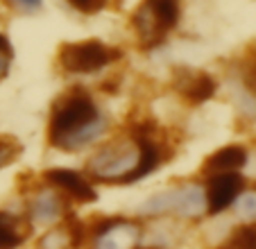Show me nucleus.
<instances>
[{"label":"nucleus","mask_w":256,"mask_h":249,"mask_svg":"<svg viewBox=\"0 0 256 249\" xmlns=\"http://www.w3.org/2000/svg\"><path fill=\"white\" fill-rule=\"evenodd\" d=\"M164 161V150L148 130H134L104 143L86 161V174L98 184L122 186L154 172Z\"/></svg>","instance_id":"1"},{"label":"nucleus","mask_w":256,"mask_h":249,"mask_svg":"<svg viewBox=\"0 0 256 249\" xmlns=\"http://www.w3.org/2000/svg\"><path fill=\"white\" fill-rule=\"evenodd\" d=\"M109 122L86 88H70L52 104L48 120V140L64 152H78L96 143Z\"/></svg>","instance_id":"2"},{"label":"nucleus","mask_w":256,"mask_h":249,"mask_svg":"<svg viewBox=\"0 0 256 249\" xmlns=\"http://www.w3.org/2000/svg\"><path fill=\"white\" fill-rule=\"evenodd\" d=\"M138 213L145 218L177 216V218H184V220H195V218L208 213L206 186L195 182H186V184H179V186L166 188V190L148 197L140 204Z\"/></svg>","instance_id":"3"},{"label":"nucleus","mask_w":256,"mask_h":249,"mask_svg":"<svg viewBox=\"0 0 256 249\" xmlns=\"http://www.w3.org/2000/svg\"><path fill=\"white\" fill-rule=\"evenodd\" d=\"M179 16L182 0H143L132 16V28L145 48H154L177 28Z\"/></svg>","instance_id":"4"},{"label":"nucleus","mask_w":256,"mask_h":249,"mask_svg":"<svg viewBox=\"0 0 256 249\" xmlns=\"http://www.w3.org/2000/svg\"><path fill=\"white\" fill-rule=\"evenodd\" d=\"M122 57L118 48L104 46L98 38L62 44L57 50V66L68 75H96Z\"/></svg>","instance_id":"5"},{"label":"nucleus","mask_w":256,"mask_h":249,"mask_svg":"<svg viewBox=\"0 0 256 249\" xmlns=\"http://www.w3.org/2000/svg\"><path fill=\"white\" fill-rule=\"evenodd\" d=\"M140 236L143 229L138 222L125 218H102L88 226L91 249H138Z\"/></svg>","instance_id":"6"},{"label":"nucleus","mask_w":256,"mask_h":249,"mask_svg":"<svg viewBox=\"0 0 256 249\" xmlns=\"http://www.w3.org/2000/svg\"><path fill=\"white\" fill-rule=\"evenodd\" d=\"M66 197L57 190V188L48 186L39 188L28 202V218L34 226H52L59 224L64 218L68 216V204Z\"/></svg>","instance_id":"7"},{"label":"nucleus","mask_w":256,"mask_h":249,"mask_svg":"<svg viewBox=\"0 0 256 249\" xmlns=\"http://www.w3.org/2000/svg\"><path fill=\"white\" fill-rule=\"evenodd\" d=\"M44 182L48 186L57 188L66 200L70 202H80V204H86V202L96 200V188H93V179L88 174H82L78 170L70 168H48L44 172Z\"/></svg>","instance_id":"8"},{"label":"nucleus","mask_w":256,"mask_h":249,"mask_svg":"<svg viewBox=\"0 0 256 249\" xmlns=\"http://www.w3.org/2000/svg\"><path fill=\"white\" fill-rule=\"evenodd\" d=\"M174 88L188 104H204L218 91V84L208 72L193 68H177L174 72Z\"/></svg>","instance_id":"9"},{"label":"nucleus","mask_w":256,"mask_h":249,"mask_svg":"<svg viewBox=\"0 0 256 249\" xmlns=\"http://www.w3.org/2000/svg\"><path fill=\"white\" fill-rule=\"evenodd\" d=\"M245 190V182H242L240 172H224L208 177L206 184V197H208V213L218 216L224 213L229 206H234V202L238 200V195Z\"/></svg>","instance_id":"10"},{"label":"nucleus","mask_w":256,"mask_h":249,"mask_svg":"<svg viewBox=\"0 0 256 249\" xmlns=\"http://www.w3.org/2000/svg\"><path fill=\"white\" fill-rule=\"evenodd\" d=\"M247 166V150L242 145H224V148L211 152L202 163L204 177H216L224 172H240Z\"/></svg>","instance_id":"11"},{"label":"nucleus","mask_w":256,"mask_h":249,"mask_svg":"<svg viewBox=\"0 0 256 249\" xmlns=\"http://www.w3.org/2000/svg\"><path fill=\"white\" fill-rule=\"evenodd\" d=\"M30 226L23 218L10 211H0V249H16L25 242Z\"/></svg>","instance_id":"12"},{"label":"nucleus","mask_w":256,"mask_h":249,"mask_svg":"<svg viewBox=\"0 0 256 249\" xmlns=\"http://www.w3.org/2000/svg\"><path fill=\"white\" fill-rule=\"evenodd\" d=\"M232 249H256V222H242L232 231Z\"/></svg>","instance_id":"13"},{"label":"nucleus","mask_w":256,"mask_h":249,"mask_svg":"<svg viewBox=\"0 0 256 249\" xmlns=\"http://www.w3.org/2000/svg\"><path fill=\"white\" fill-rule=\"evenodd\" d=\"M234 211L242 222H256V188H245L234 202Z\"/></svg>","instance_id":"14"},{"label":"nucleus","mask_w":256,"mask_h":249,"mask_svg":"<svg viewBox=\"0 0 256 249\" xmlns=\"http://www.w3.org/2000/svg\"><path fill=\"white\" fill-rule=\"evenodd\" d=\"M20 154V143L12 136H2L0 138V170L7 168L10 163H14Z\"/></svg>","instance_id":"15"},{"label":"nucleus","mask_w":256,"mask_h":249,"mask_svg":"<svg viewBox=\"0 0 256 249\" xmlns=\"http://www.w3.org/2000/svg\"><path fill=\"white\" fill-rule=\"evenodd\" d=\"M12 62H14V48H12L10 38L5 34H0V82L10 75Z\"/></svg>","instance_id":"16"},{"label":"nucleus","mask_w":256,"mask_h":249,"mask_svg":"<svg viewBox=\"0 0 256 249\" xmlns=\"http://www.w3.org/2000/svg\"><path fill=\"white\" fill-rule=\"evenodd\" d=\"M66 2L80 14H100L102 10L109 7L112 0H66Z\"/></svg>","instance_id":"17"},{"label":"nucleus","mask_w":256,"mask_h":249,"mask_svg":"<svg viewBox=\"0 0 256 249\" xmlns=\"http://www.w3.org/2000/svg\"><path fill=\"white\" fill-rule=\"evenodd\" d=\"M5 2L12 10L20 12V14H34V12H39L41 5H44V0H5Z\"/></svg>","instance_id":"18"},{"label":"nucleus","mask_w":256,"mask_h":249,"mask_svg":"<svg viewBox=\"0 0 256 249\" xmlns=\"http://www.w3.org/2000/svg\"><path fill=\"white\" fill-rule=\"evenodd\" d=\"M245 80H247V84L256 91V50H254V57H252L245 66Z\"/></svg>","instance_id":"19"},{"label":"nucleus","mask_w":256,"mask_h":249,"mask_svg":"<svg viewBox=\"0 0 256 249\" xmlns=\"http://www.w3.org/2000/svg\"><path fill=\"white\" fill-rule=\"evenodd\" d=\"M222 249H232V247H222Z\"/></svg>","instance_id":"20"}]
</instances>
